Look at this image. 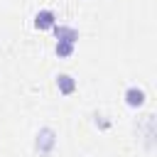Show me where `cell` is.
<instances>
[{"label":"cell","instance_id":"obj_3","mask_svg":"<svg viewBox=\"0 0 157 157\" xmlns=\"http://www.w3.org/2000/svg\"><path fill=\"white\" fill-rule=\"evenodd\" d=\"M52 29H54V34H56V39H59V42H69V44H74V42L78 39V32H76L74 27H64V25H54Z\"/></svg>","mask_w":157,"mask_h":157},{"label":"cell","instance_id":"obj_1","mask_svg":"<svg viewBox=\"0 0 157 157\" xmlns=\"http://www.w3.org/2000/svg\"><path fill=\"white\" fill-rule=\"evenodd\" d=\"M54 145H56V132H54L52 128H42V130L37 132V140H34L37 152H39V155H49Z\"/></svg>","mask_w":157,"mask_h":157},{"label":"cell","instance_id":"obj_5","mask_svg":"<svg viewBox=\"0 0 157 157\" xmlns=\"http://www.w3.org/2000/svg\"><path fill=\"white\" fill-rule=\"evenodd\" d=\"M125 103L132 105V108L142 105V103H145V91H142V88H128V93H125Z\"/></svg>","mask_w":157,"mask_h":157},{"label":"cell","instance_id":"obj_4","mask_svg":"<svg viewBox=\"0 0 157 157\" xmlns=\"http://www.w3.org/2000/svg\"><path fill=\"white\" fill-rule=\"evenodd\" d=\"M56 86H59V91H61L64 96H69V93L76 91V81H74L69 74H59V76H56Z\"/></svg>","mask_w":157,"mask_h":157},{"label":"cell","instance_id":"obj_6","mask_svg":"<svg viewBox=\"0 0 157 157\" xmlns=\"http://www.w3.org/2000/svg\"><path fill=\"white\" fill-rule=\"evenodd\" d=\"M56 56H61V59H66V56H71L74 54V44H69V42H56Z\"/></svg>","mask_w":157,"mask_h":157},{"label":"cell","instance_id":"obj_2","mask_svg":"<svg viewBox=\"0 0 157 157\" xmlns=\"http://www.w3.org/2000/svg\"><path fill=\"white\" fill-rule=\"evenodd\" d=\"M56 22H54V12L52 10H39L34 15V27L37 29H52Z\"/></svg>","mask_w":157,"mask_h":157}]
</instances>
